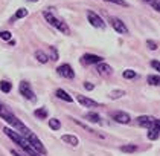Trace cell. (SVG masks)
I'll return each instance as SVG.
<instances>
[{
	"label": "cell",
	"mask_w": 160,
	"mask_h": 156,
	"mask_svg": "<svg viewBox=\"0 0 160 156\" xmlns=\"http://www.w3.org/2000/svg\"><path fill=\"white\" fill-rule=\"evenodd\" d=\"M0 118H2V120H5L9 126H12L14 127L12 130H15V132H22V136H25L26 133L29 132V129L26 127L25 124L18 120L14 113H11V112L5 107L3 104H0Z\"/></svg>",
	"instance_id": "obj_1"
},
{
	"label": "cell",
	"mask_w": 160,
	"mask_h": 156,
	"mask_svg": "<svg viewBox=\"0 0 160 156\" xmlns=\"http://www.w3.org/2000/svg\"><path fill=\"white\" fill-rule=\"evenodd\" d=\"M3 132H5V135H6V136H9V138L12 139L15 144L20 145V147H22V148L25 150L28 155L34 152V148H32V147L29 145V143L26 141V138H25V136H22V135H20L18 132H15V130L9 129V127H5V129H3Z\"/></svg>",
	"instance_id": "obj_2"
},
{
	"label": "cell",
	"mask_w": 160,
	"mask_h": 156,
	"mask_svg": "<svg viewBox=\"0 0 160 156\" xmlns=\"http://www.w3.org/2000/svg\"><path fill=\"white\" fill-rule=\"evenodd\" d=\"M25 138H26V141L29 143V145L34 148V152H37L38 155H46V148H44V145L41 144V141H40L31 130L25 135Z\"/></svg>",
	"instance_id": "obj_3"
},
{
	"label": "cell",
	"mask_w": 160,
	"mask_h": 156,
	"mask_svg": "<svg viewBox=\"0 0 160 156\" xmlns=\"http://www.w3.org/2000/svg\"><path fill=\"white\" fill-rule=\"evenodd\" d=\"M18 90H20V94L28 98V100H31V101H35L37 98H35V94H34V90L31 89V84L26 83V81H22L20 86H18Z\"/></svg>",
	"instance_id": "obj_4"
},
{
	"label": "cell",
	"mask_w": 160,
	"mask_h": 156,
	"mask_svg": "<svg viewBox=\"0 0 160 156\" xmlns=\"http://www.w3.org/2000/svg\"><path fill=\"white\" fill-rule=\"evenodd\" d=\"M87 19H88L90 24L95 26V28H99V29H104L105 28V23L102 22V19L99 17L98 14H95L93 11H87Z\"/></svg>",
	"instance_id": "obj_5"
},
{
	"label": "cell",
	"mask_w": 160,
	"mask_h": 156,
	"mask_svg": "<svg viewBox=\"0 0 160 156\" xmlns=\"http://www.w3.org/2000/svg\"><path fill=\"white\" fill-rule=\"evenodd\" d=\"M110 23L111 26L116 29V32H119V34H128V28L125 26L121 19H118V17H110Z\"/></svg>",
	"instance_id": "obj_6"
},
{
	"label": "cell",
	"mask_w": 160,
	"mask_h": 156,
	"mask_svg": "<svg viewBox=\"0 0 160 156\" xmlns=\"http://www.w3.org/2000/svg\"><path fill=\"white\" fill-rule=\"evenodd\" d=\"M57 72H58V75H61L62 78H69V80H72L75 77V71L70 67V64H61L57 69Z\"/></svg>",
	"instance_id": "obj_7"
},
{
	"label": "cell",
	"mask_w": 160,
	"mask_h": 156,
	"mask_svg": "<svg viewBox=\"0 0 160 156\" xmlns=\"http://www.w3.org/2000/svg\"><path fill=\"white\" fill-rule=\"evenodd\" d=\"M159 135H160V122H159V120H156V122L152 124V127H149V129H148L147 136H148V139L156 141V139L159 138Z\"/></svg>",
	"instance_id": "obj_8"
},
{
	"label": "cell",
	"mask_w": 160,
	"mask_h": 156,
	"mask_svg": "<svg viewBox=\"0 0 160 156\" xmlns=\"http://www.w3.org/2000/svg\"><path fill=\"white\" fill-rule=\"evenodd\" d=\"M156 120H157V118H154V116L142 115V116L137 118V124L142 126V127H145V129H149V127H152V124L156 122Z\"/></svg>",
	"instance_id": "obj_9"
},
{
	"label": "cell",
	"mask_w": 160,
	"mask_h": 156,
	"mask_svg": "<svg viewBox=\"0 0 160 156\" xmlns=\"http://www.w3.org/2000/svg\"><path fill=\"white\" fill-rule=\"evenodd\" d=\"M111 118L116 122H119V124H128L131 121L130 115L125 113V112H114V113H111Z\"/></svg>",
	"instance_id": "obj_10"
},
{
	"label": "cell",
	"mask_w": 160,
	"mask_h": 156,
	"mask_svg": "<svg viewBox=\"0 0 160 156\" xmlns=\"http://www.w3.org/2000/svg\"><path fill=\"white\" fill-rule=\"evenodd\" d=\"M76 100H78L79 104L84 106V107H98V103H96V101H93V100H90V98H87V96H84V95L76 94Z\"/></svg>",
	"instance_id": "obj_11"
},
{
	"label": "cell",
	"mask_w": 160,
	"mask_h": 156,
	"mask_svg": "<svg viewBox=\"0 0 160 156\" xmlns=\"http://www.w3.org/2000/svg\"><path fill=\"white\" fill-rule=\"evenodd\" d=\"M82 63H87V64H99V63H102V57L95 55V54H86V55H82Z\"/></svg>",
	"instance_id": "obj_12"
},
{
	"label": "cell",
	"mask_w": 160,
	"mask_h": 156,
	"mask_svg": "<svg viewBox=\"0 0 160 156\" xmlns=\"http://www.w3.org/2000/svg\"><path fill=\"white\" fill-rule=\"evenodd\" d=\"M96 71H98L99 75H104V77H107V75H111V73H113L111 66L105 64V63H99L98 66H96Z\"/></svg>",
	"instance_id": "obj_13"
},
{
	"label": "cell",
	"mask_w": 160,
	"mask_h": 156,
	"mask_svg": "<svg viewBox=\"0 0 160 156\" xmlns=\"http://www.w3.org/2000/svg\"><path fill=\"white\" fill-rule=\"evenodd\" d=\"M61 139L66 144L73 145V147H76V145L79 144V139H78V136H75V135H62Z\"/></svg>",
	"instance_id": "obj_14"
},
{
	"label": "cell",
	"mask_w": 160,
	"mask_h": 156,
	"mask_svg": "<svg viewBox=\"0 0 160 156\" xmlns=\"http://www.w3.org/2000/svg\"><path fill=\"white\" fill-rule=\"evenodd\" d=\"M43 15H44L46 22H49V23L52 24V26H55V28L58 26L60 20H58V19H57V17H55V15H53V14H52L50 11H44V12H43Z\"/></svg>",
	"instance_id": "obj_15"
},
{
	"label": "cell",
	"mask_w": 160,
	"mask_h": 156,
	"mask_svg": "<svg viewBox=\"0 0 160 156\" xmlns=\"http://www.w3.org/2000/svg\"><path fill=\"white\" fill-rule=\"evenodd\" d=\"M55 94H57V96H58L60 100H64L66 103H72V101H73V98L69 95V94H67L66 90H62V89H58V90H57Z\"/></svg>",
	"instance_id": "obj_16"
},
{
	"label": "cell",
	"mask_w": 160,
	"mask_h": 156,
	"mask_svg": "<svg viewBox=\"0 0 160 156\" xmlns=\"http://www.w3.org/2000/svg\"><path fill=\"white\" fill-rule=\"evenodd\" d=\"M34 115H35L37 118H40V120H46V118H48V110H46V107H40L34 112Z\"/></svg>",
	"instance_id": "obj_17"
},
{
	"label": "cell",
	"mask_w": 160,
	"mask_h": 156,
	"mask_svg": "<svg viewBox=\"0 0 160 156\" xmlns=\"http://www.w3.org/2000/svg\"><path fill=\"white\" fill-rule=\"evenodd\" d=\"M35 58H37L40 63H48V61H49V57H48L43 51H35Z\"/></svg>",
	"instance_id": "obj_18"
},
{
	"label": "cell",
	"mask_w": 160,
	"mask_h": 156,
	"mask_svg": "<svg viewBox=\"0 0 160 156\" xmlns=\"http://www.w3.org/2000/svg\"><path fill=\"white\" fill-rule=\"evenodd\" d=\"M147 81L151 84V86H159L160 84V77L159 75H148Z\"/></svg>",
	"instance_id": "obj_19"
},
{
	"label": "cell",
	"mask_w": 160,
	"mask_h": 156,
	"mask_svg": "<svg viewBox=\"0 0 160 156\" xmlns=\"http://www.w3.org/2000/svg\"><path fill=\"white\" fill-rule=\"evenodd\" d=\"M87 121H90V122H99L101 121V116H99L98 113H95V112H88L86 115Z\"/></svg>",
	"instance_id": "obj_20"
},
{
	"label": "cell",
	"mask_w": 160,
	"mask_h": 156,
	"mask_svg": "<svg viewBox=\"0 0 160 156\" xmlns=\"http://www.w3.org/2000/svg\"><path fill=\"white\" fill-rule=\"evenodd\" d=\"M49 126L52 130H60V127H61V122L60 120H57V118H50L49 120Z\"/></svg>",
	"instance_id": "obj_21"
},
{
	"label": "cell",
	"mask_w": 160,
	"mask_h": 156,
	"mask_svg": "<svg viewBox=\"0 0 160 156\" xmlns=\"http://www.w3.org/2000/svg\"><path fill=\"white\" fill-rule=\"evenodd\" d=\"M11 89H12V86H11L9 81H0V90L2 92L8 94V92H11Z\"/></svg>",
	"instance_id": "obj_22"
},
{
	"label": "cell",
	"mask_w": 160,
	"mask_h": 156,
	"mask_svg": "<svg viewBox=\"0 0 160 156\" xmlns=\"http://www.w3.org/2000/svg\"><path fill=\"white\" fill-rule=\"evenodd\" d=\"M121 150H122V152H127V153H133V152L137 150V147H136V144H128V145H122Z\"/></svg>",
	"instance_id": "obj_23"
},
{
	"label": "cell",
	"mask_w": 160,
	"mask_h": 156,
	"mask_svg": "<svg viewBox=\"0 0 160 156\" xmlns=\"http://www.w3.org/2000/svg\"><path fill=\"white\" fill-rule=\"evenodd\" d=\"M26 15H28V9H25V8H20L18 11L15 12L14 20H17V19H23V17H26Z\"/></svg>",
	"instance_id": "obj_24"
},
{
	"label": "cell",
	"mask_w": 160,
	"mask_h": 156,
	"mask_svg": "<svg viewBox=\"0 0 160 156\" xmlns=\"http://www.w3.org/2000/svg\"><path fill=\"white\" fill-rule=\"evenodd\" d=\"M122 77L123 78H127V80H131V78H134L136 77V71H133V69H127V71H123Z\"/></svg>",
	"instance_id": "obj_25"
},
{
	"label": "cell",
	"mask_w": 160,
	"mask_h": 156,
	"mask_svg": "<svg viewBox=\"0 0 160 156\" xmlns=\"http://www.w3.org/2000/svg\"><path fill=\"white\" fill-rule=\"evenodd\" d=\"M122 95H125L123 90H113V92L110 94V98L111 100H118V98H121Z\"/></svg>",
	"instance_id": "obj_26"
},
{
	"label": "cell",
	"mask_w": 160,
	"mask_h": 156,
	"mask_svg": "<svg viewBox=\"0 0 160 156\" xmlns=\"http://www.w3.org/2000/svg\"><path fill=\"white\" fill-rule=\"evenodd\" d=\"M143 2H147V3H149V5H152V8H154L156 11H160L159 0H143Z\"/></svg>",
	"instance_id": "obj_27"
},
{
	"label": "cell",
	"mask_w": 160,
	"mask_h": 156,
	"mask_svg": "<svg viewBox=\"0 0 160 156\" xmlns=\"http://www.w3.org/2000/svg\"><path fill=\"white\" fill-rule=\"evenodd\" d=\"M107 3H116V5H121V6H128V3L125 0H104Z\"/></svg>",
	"instance_id": "obj_28"
},
{
	"label": "cell",
	"mask_w": 160,
	"mask_h": 156,
	"mask_svg": "<svg viewBox=\"0 0 160 156\" xmlns=\"http://www.w3.org/2000/svg\"><path fill=\"white\" fill-rule=\"evenodd\" d=\"M0 37H2V38H3V40H6V41H9V40H11V32H9V31H3V32H0Z\"/></svg>",
	"instance_id": "obj_29"
},
{
	"label": "cell",
	"mask_w": 160,
	"mask_h": 156,
	"mask_svg": "<svg viewBox=\"0 0 160 156\" xmlns=\"http://www.w3.org/2000/svg\"><path fill=\"white\" fill-rule=\"evenodd\" d=\"M147 46L151 49V51H156V49H157V43H156V41H152V40H148Z\"/></svg>",
	"instance_id": "obj_30"
},
{
	"label": "cell",
	"mask_w": 160,
	"mask_h": 156,
	"mask_svg": "<svg viewBox=\"0 0 160 156\" xmlns=\"http://www.w3.org/2000/svg\"><path fill=\"white\" fill-rule=\"evenodd\" d=\"M151 66L156 69V71H160V63L157 60H154V61H151Z\"/></svg>",
	"instance_id": "obj_31"
},
{
	"label": "cell",
	"mask_w": 160,
	"mask_h": 156,
	"mask_svg": "<svg viewBox=\"0 0 160 156\" xmlns=\"http://www.w3.org/2000/svg\"><path fill=\"white\" fill-rule=\"evenodd\" d=\"M50 51H52V60H58V54H57V51H55V48L53 46H50Z\"/></svg>",
	"instance_id": "obj_32"
},
{
	"label": "cell",
	"mask_w": 160,
	"mask_h": 156,
	"mask_svg": "<svg viewBox=\"0 0 160 156\" xmlns=\"http://www.w3.org/2000/svg\"><path fill=\"white\" fill-rule=\"evenodd\" d=\"M84 87H86L87 90H93V89H95V86L92 83H84Z\"/></svg>",
	"instance_id": "obj_33"
},
{
	"label": "cell",
	"mask_w": 160,
	"mask_h": 156,
	"mask_svg": "<svg viewBox=\"0 0 160 156\" xmlns=\"http://www.w3.org/2000/svg\"><path fill=\"white\" fill-rule=\"evenodd\" d=\"M11 155H12V156H22L18 152H15V150H11Z\"/></svg>",
	"instance_id": "obj_34"
},
{
	"label": "cell",
	"mask_w": 160,
	"mask_h": 156,
	"mask_svg": "<svg viewBox=\"0 0 160 156\" xmlns=\"http://www.w3.org/2000/svg\"><path fill=\"white\" fill-rule=\"evenodd\" d=\"M28 156H40V155H38L37 152H32V153H29V155H28Z\"/></svg>",
	"instance_id": "obj_35"
},
{
	"label": "cell",
	"mask_w": 160,
	"mask_h": 156,
	"mask_svg": "<svg viewBox=\"0 0 160 156\" xmlns=\"http://www.w3.org/2000/svg\"><path fill=\"white\" fill-rule=\"evenodd\" d=\"M9 45H11V46H15V40H9Z\"/></svg>",
	"instance_id": "obj_36"
},
{
	"label": "cell",
	"mask_w": 160,
	"mask_h": 156,
	"mask_svg": "<svg viewBox=\"0 0 160 156\" xmlns=\"http://www.w3.org/2000/svg\"><path fill=\"white\" fill-rule=\"evenodd\" d=\"M29 2H37V0H29Z\"/></svg>",
	"instance_id": "obj_37"
}]
</instances>
